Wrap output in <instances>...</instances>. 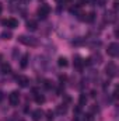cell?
Instances as JSON below:
<instances>
[{
  "label": "cell",
  "mask_w": 119,
  "mask_h": 121,
  "mask_svg": "<svg viewBox=\"0 0 119 121\" xmlns=\"http://www.w3.org/2000/svg\"><path fill=\"white\" fill-rule=\"evenodd\" d=\"M18 41L24 45H30V47H36L39 44V41L34 37H27V35H20L18 37Z\"/></svg>",
  "instance_id": "6da1fadb"
},
{
  "label": "cell",
  "mask_w": 119,
  "mask_h": 121,
  "mask_svg": "<svg viewBox=\"0 0 119 121\" xmlns=\"http://www.w3.org/2000/svg\"><path fill=\"white\" fill-rule=\"evenodd\" d=\"M107 52H108V55H109V56H112V58L118 56V55H119V45L116 44V42H112V44H109V45H108V49H107Z\"/></svg>",
  "instance_id": "7a4b0ae2"
},
{
  "label": "cell",
  "mask_w": 119,
  "mask_h": 121,
  "mask_svg": "<svg viewBox=\"0 0 119 121\" xmlns=\"http://www.w3.org/2000/svg\"><path fill=\"white\" fill-rule=\"evenodd\" d=\"M105 72H107V75L109 78H115L116 76V72H118V68H116V65L114 62H109L107 65V68H105Z\"/></svg>",
  "instance_id": "3957f363"
},
{
  "label": "cell",
  "mask_w": 119,
  "mask_h": 121,
  "mask_svg": "<svg viewBox=\"0 0 119 121\" xmlns=\"http://www.w3.org/2000/svg\"><path fill=\"white\" fill-rule=\"evenodd\" d=\"M49 13H51V7H49L48 4H42V6L38 9V16H39V18H46V17L49 16Z\"/></svg>",
  "instance_id": "277c9868"
},
{
  "label": "cell",
  "mask_w": 119,
  "mask_h": 121,
  "mask_svg": "<svg viewBox=\"0 0 119 121\" xmlns=\"http://www.w3.org/2000/svg\"><path fill=\"white\" fill-rule=\"evenodd\" d=\"M8 101H10V104L11 106H17L18 104V101H20V93L17 90L11 91L10 93V96H8Z\"/></svg>",
  "instance_id": "5b68a950"
},
{
  "label": "cell",
  "mask_w": 119,
  "mask_h": 121,
  "mask_svg": "<svg viewBox=\"0 0 119 121\" xmlns=\"http://www.w3.org/2000/svg\"><path fill=\"white\" fill-rule=\"evenodd\" d=\"M1 23H3V26H7L8 28H16V27H18V21H17L16 18H7V20H3Z\"/></svg>",
  "instance_id": "8992f818"
},
{
  "label": "cell",
  "mask_w": 119,
  "mask_h": 121,
  "mask_svg": "<svg viewBox=\"0 0 119 121\" xmlns=\"http://www.w3.org/2000/svg\"><path fill=\"white\" fill-rule=\"evenodd\" d=\"M17 82H18V85L21 86V87H27L28 85H30V79L27 78V76H17Z\"/></svg>",
  "instance_id": "52a82bcc"
},
{
  "label": "cell",
  "mask_w": 119,
  "mask_h": 121,
  "mask_svg": "<svg viewBox=\"0 0 119 121\" xmlns=\"http://www.w3.org/2000/svg\"><path fill=\"white\" fill-rule=\"evenodd\" d=\"M38 28V23L35 20H28L27 21V30L28 31H36Z\"/></svg>",
  "instance_id": "ba28073f"
},
{
  "label": "cell",
  "mask_w": 119,
  "mask_h": 121,
  "mask_svg": "<svg viewBox=\"0 0 119 121\" xmlns=\"http://www.w3.org/2000/svg\"><path fill=\"white\" fill-rule=\"evenodd\" d=\"M42 116H44V111L42 110H35V111H32V120L34 121H39L42 118Z\"/></svg>",
  "instance_id": "9c48e42d"
},
{
  "label": "cell",
  "mask_w": 119,
  "mask_h": 121,
  "mask_svg": "<svg viewBox=\"0 0 119 121\" xmlns=\"http://www.w3.org/2000/svg\"><path fill=\"white\" fill-rule=\"evenodd\" d=\"M10 72H11V66L8 63H1V73L3 75H7Z\"/></svg>",
  "instance_id": "30bf717a"
},
{
  "label": "cell",
  "mask_w": 119,
  "mask_h": 121,
  "mask_svg": "<svg viewBox=\"0 0 119 121\" xmlns=\"http://www.w3.org/2000/svg\"><path fill=\"white\" fill-rule=\"evenodd\" d=\"M56 113L58 114H66L67 113V107H66V104H60V106H58V108H56Z\"/></svg>",
  "instance_id": "8fae6325"
},
{
  "label": "cell",
  "mask_w": 119,
  "mask_h": 121,
  "mask_svg": "<svg viewBox=\"0 0 119 121\" xmlns=\"http://www.w3.org/2000/svg\"><path fill=\"white\" fill-rule=\"evenodd\" d=\"M28 58H30L28 55H24L23 59H21V62H20V66H21L23 69H25V68L28 66Z\"/></svg>",
  "instance_id": "7c38bea8"
},
{
  "label": "cell",
  "mask_w": 119,
  "mask_h": 121,
  "mask_svg": "<svg viewBox=\"0 0 119 121\" xmlns=\"http://www.w3.org/2000/svg\"><path fill=\"white\" fill-rule=\"evenodd\" d=\"M58 63H59V66H62V68H66V66L69 65V62H67V59H66L64 56H60L59 60H58Z\"/></svg>",
  "instance_id": "4fadbf2b"
},
{
  "label": "cell",
  "mask_w": 119,
  "mask_h": 121,
  "mask_svg": "<svg viewBox=\"0 0 119 121\" xmlns=\"http://www.w3.org/2000/svg\"><path fill=\"white\" fill-rule=\"evenodd\" d=\"M34 96H35V101H36L38 104H42V103L45 101V97H44L42 94H39V93H38V94H34Z\"/></svg>",
  "instance_id": "5bb4252c"
},
{
  "label": "cell",
  "mask_w": 119,
  "mask_h": 121,
  "mask_svg": "<svg viewBox=\"0 0 119 121\" xmlns=\"http://www.w3.org/2000/svg\"><path fill=\"white\" fill-rule=\"evenodd\" d=\"M11 37H13L11 31H3V32H1V38H3V39H10Z\"/></svg>",
  "instance_id": "9a60e30c"
},
{
  "label": "cell",
  "mask_w": 119,
  "mask_h": 121,
  "mask_svg": "<svg viewBox=\"0 0 119 121\" xmlns=\"http://www.w3.org/2000/svg\"><path fill=\"white\" fill-rule=\"evenodd\" d=\"M74 66H76V68H81V66H83V60H81V58L76 56V60H74Z\"/></svg>",
  "instance_id": "2e32d148"
},
{
  "label": "cell",
  "mask_w": 119,
  "mask_h": 121,
  "mask_svg": "<svg viewBox=\"0 0 119 121\" xmlns=\"http://www.w3.org/2000/svg\"><path fill=\"white\" fill-rule=\"evenodd\" d=\"M79 103H80V106H84V104L87 103V97H86V94H81V96H80Z\"/></svg>",
  "instance_id": "e0dca14e"
},
{
  "label": "cell",
  "mask_w": 119,
  "mask_h": 121,
  "mask_svg": "<svg viewBox=\"0 0 119 121\" xmlns=\"http://www.w3.org/2000/svg\"><path fill=\"white\" fill-rule=\"evenodd\" d=\"M44 86H45L46 89H52V87H53V85H52V82H51V80H45Z\"/></svg>",
  "instance_id": "ac0fdd59"
},
{
  "label": "cell",
  "mask_w": 119,
  "mask_h": 121,
  "mask_svg": "<svg viewBox=\"0 0 119 121\" xmlns=\"http://www.w3.org/2000/svg\"><path fill=\"white\" fill-rule=\"evenodd\" d=\"M84 121H94V117H92V114H91V113L86 114V118H84Z\"/></svg>",
  "instance_id": "d6986e66"
},
{
  "label": "cell",
  "mask_w": 119,
  "mask_h": 121,
  "mask_svg": "<svg viewBox=\"0 0 119 121\" xmlns=\"http://www.w3.org/2000/svg\"><path fill=\"white\" fill-rule=\"evenodd\" d=\"M94 18H95V14H94V13H90V14H88V17H87L86 20H87V21H92Z\"/></svg>",
  "instance_id": "ffe728a7"
},
{
  "label": "cell",
  "mask_w": 119,
  "mask_h": 121,
  "mask_svg": "<svg viewBox=\"0 0 119 121\" xmlns=\"http://www.w3.org/2000/svg\"><path fill=\"white\" fill-rule=\"evenodd\" d=\"M95 3H97L98 6H104V4L107 3V0H95Z\"/></svg>",
  "instance_id": "44dd1931"
},
{
  "label": "cell",
  "mask_w": 119,
  "mask_h": 121,
  "mask_svg": "<svg viewBox=\"0 0 119 121\" xmlns=\"http://www.w3.org/2000/svg\"><path fill=\"white\" fill-rule=\"evenodd\" d=\"M46 116H48V118H52V117H53V113H52V111H48Z\"/></svg>",
  "instance_id": "7402d4cb"
},
{
  "label": "cell",
  "mask_w": 119,
  "mask_h": 121,
  "mask_svg": "<svg viewBox=\"0 0 119 121\" xmlns=\"http://www.w3.org/2000/svg\"><path fill=\"white\" fill-rule=\"evenodd\" d=\"M118 1H114V10H116V9H118Z\"/></svg>",
  "instance_id": "603a6c76"
},
{
  "label": "cell",
  "mask_w": 119,
  "mask_h": 121,
  "mask_svg": "<svg viewBox=\"0 0 119 121\" xmlns=\"http://www.w3.org/2000/svg\"><path fill=\"white\" fill-rule=\"evenodd\" d=\"M60 1H62V3H70L71 0H60Z\"/></svg>",
  "instance_id": "cb8c5ba5"
},
{
  "label": "cell",
  "mask_w": 119,
  "mask_h": 121,
  "mask_svg": "<svg viewBox=\"0 0 119 121\" xmlns=\"http://www.w3.org/2000/svg\"><path fill=\"white\" fill-rule=\"evenodd\" d=\"M1 100H3V93L0 91V101H1Z\"/></svg>",
  "instance_id": "d4e9b609"
},
{
  "label": "cell",
  "mask_w": 119,
  "mask_h": 121,
  "mask_svg": "<svg viewBox=\"0 0 119 121\" xmlns=\"http://www.w3.org/2000/svg\"><path fill=\"white\" fill-rule=\"evenodd\" d=\"M3 11V6H1V3H0V13Z\"/></svg>",
  "instance_id": "484cf974"
},
{
  "label": "cell",
  "mask_w": 119,
  "mask_h": 121,
  "mask_svg": "<svg viewBox=\"0 0 119 121\" xmlns=\"http://www.w3.org/2000/svg\"><path fill=\"white\" fill-rule=\"evenodd\" d=\"M71 121H80V120H79L77 117H74V118H73V120H71Z\"/></svg>",
  "instance_id": "4316f807"
}]
</instances>
